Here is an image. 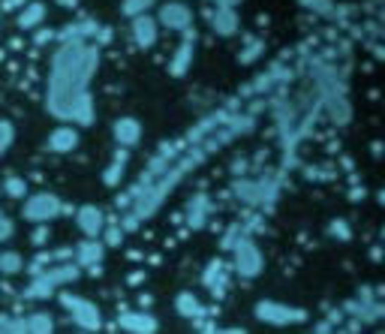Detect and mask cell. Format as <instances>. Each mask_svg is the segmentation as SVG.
Returning a JSON list of instances; mask_svg holds the SVG:
<instances>
[{
    "label": "cell",
    "instance_id": "30bf717a",
    "mask_svg": "<svg viewBox=\"0 0 385 334\" xmlns=\"http://www.w3.org/2000/svg\"><path fill=\"white\" fill-rule=\"evenodd\" d=\"M78 148V130L73 124H61L49 132V139H45V151L51 154H70Z\"/></svg>",
    "mask_w": 385,
    "mask_h": 334
},
{
    "label": "cell",
    "instance_id": "44dd1931",
    "mask_svg": "<svg viewBox=\"0 0 385 334\" xmlns=\"http://www.w3.org/2000/svg\"><path fill=\"white\" fill-rule=\"evenodd\" d=\"M99 235H103V244H106V247H121L123 229L118 226L115 220H106V226H103V232H99Z\"/></svg>",
    "mask_w": 385,
    "mask_h": 334
},
{
    "label": "cell",
    "instance_id": "603a6c76",
    "mask_svg": "<svg viewBox=\"0 0 385 334\" xmlns=\"http://www.w3.org/2000/svg\"><path fill=\"white\" fill-rule=\"evenodd\" d=\"M54 322L49 319V314H30L25 319V331H51Z\"/></svg>",
    "mask_w": 385,
    "mask_h": 334
},
{
    "label": "cell",
    "instance_id": "4316f807",
    "mask_svg": "<svg viewBox=\"0 0 385 334\" xmlns=\"http://www.w3.org/2000/svg\"><path fill=\"white\" fill-rule=\"evenodd\" d=\"M331 235H341L343 241L349 238V226H346V223L343 220H337V223H331Z\"/></svg>",
    "mask_w": 385,
    "mask_h": 334
},
{
    "label": "cell",
    "instance_id": "ac0fdd59",
    "mask_svg": "<svg viewBox=\"0 0 385 334\" xmlns=\"http://www.w3.org/2000/svg\"><path fill=\"white\" fill-rule=\"evenodd\" d=\"M25 271V256L18 250H0V274L13 277V274H21Z\"/></svg>",
    "mask_w": 385,
    "mask_h": 334
},
{
    "label": "cell",
    "instance_id": "1f68e13d",
    "mask_svg": "<svg viewBox=\"0 0 385 334\" xmlns=\"http://www.w3.org/2000/svg\"><path fill=\"white\" fill-rule=\"evenodd\" d=\"M217 4H220V6H235L238 0H217Z\"/></svg>",
    "mask_w": 385,
    "mask_h": 334
},
{
    "label": "cell",
    "instance_id": "2e32d148",
    "mask_svg": "<svg viewBox=\"0 0 385 334\" xmlns=\"http://www.w3.org/2000/svg\"><path fill=\"white\" fill-rule=\"evenodd\" d=\"M175 307H178V314L184 319H202V316H205V307L199 304V298L192 292H178Z\"/></svg>",
    "mask_w": 385,
    "mask_h": 334
},
{
    "label": "cell",
    "instance_id": "8992f818",
    "mask_svg": "<svg viewBox=\"0 0 385 334\" xmlns=\"http://www.w3.org/2000/svg\"><path fill=\"white\" fill-rule=\"evenodd\" d=\"M235 265H238V274L241 277H256L262 271V253L253 241H238L235 247Z\"/></svg>",
    "mask_w": 385,
    "mask_h": 334
},
{
    "label": "cell",
    "instance_id": "9a60e30c",
    "mask_svg": "<svg viewBox=\"0 0 385 334\" xmlns=\"http://www.w3.org/2000/svg\"><path fill=\"white\" fill-rule=\"evenodd\" d=\"M42 21H45V4H39V0H28V4L18 9L16 25H18V30H33V27H39Z\"/></svg>",
    "mask_w": 385,
    "mask_h": 334
},
{
    "label": "cell",
    "instance_id": "484cf974",
    "mask_svg": "<svg viewBox=\"0 0 385 334\" xmlns=\"http://www.w3.org/2000/svg\"><path fill=\"white\" fill-rule=\"evenodd\" d=\"M13 232H16L13 220H9L4 211H0V241H9V238H13Z\"/></svg>",
    "mask_w": 385,
    "mask_h": 334
},
{
    "label": "cell",
    "instance_id": "d6986e66",
    "mask_svg": "<svg viewBox=\"0 0 385 334\" xmlns=\"http://www.w3.org/2000/svg\"><path fill=\"white\" fill-rule=\"evenodd\" d=\"M235 27H238V21H235L232 6H217V13H214V30L229 37V33H235Z\"/></svg>",
    "mask_w": 385,
    "mask_h": 334
},
{
    "label": "cell",
    "instance_id": "e0dca14e",
    "mask_svg": "<svg viewBox=\"0 0 385 334\" xmlns=\"http://www.w3.org/2000/svg\"><path fill=\"white\" fill-rule=\"evenodd\" d=\"M123 169H127V148H121V151L115 154V160L109 163V169H106V175H103V184H106V187H118L121 178H123Z\"/></svg>",
    "mask_w": 385,
    "mask_h": 334
},
{
    "label": "cell",
    "instance_id": "3957f363",
    "mask_svg": "<svg viewBox=\"0 0 385 334\" xmlns=\"http://www.w3.org/2000/svg\"><path fill=\"white\" fill-rule=\"evenodd\" d=\"M61 214H63L61 196H54L49 190L28 196L25 205H21V217L30 220V223H51V220H58Z\"/></svg>",
    "mask_w": 385,
    "mask_h": 334
},
{
    "label": "cell",
    "instance_id": "5bb4252c",
    "mask_svg": "<svg viewBox=\"0 0 385 334\" xmlns=\"http://www.w3.org/2000/svg\"><path fill=\"white\" fill-rule=\"evenodd\" d=\"M118 326L123 331H133V334H145V331H157L160 322H157L151 314H142V310H133V314H123L118 316Z\"/></svg>",
    "mask_w": 385,
    "mask_h": 334
},
{
    "label": "cell",
    "instance_id": "4dcf8cb0",
    "mask_svg": "<svg viewBox=\"0 0 385 334\" xmlns=\"http://www.w3.org/2000/svg\"><path fill=\"white\" fill-rule=\"evenodd\" d=\"M58 6H66V9H75L78 6V0H54Z\"/></svg>",
    "mask_w": 385,
    "mask_h": 334
},
{
    "label": "cell",
    "instance_id": "4fadbf2b",
    "mask_svg": "<svg viewBox=\"0 0 385 334\" xmlns=\"http://www.w3.org/2000/svg\"><path fill=\"white\" fill-rule=\"evenodd\" d=\"M103 253H106L103 238H87L82 244H75V250H73L75 262L82 265V268H87V265H94V262H103Z\"/></svg>",
    "mask_w": 385,
    "mask_h": 334
},
{
    "label": "cell",
    "instance_id": "cb8c5ba5",
    "mask_svg": "<svg viewBox=\"0 0 385 334\" xmlns=\"http://www.w3.org/2000/svg\"><path fill=\"white\" fill-rule=\"evenodd\" d=\"M13 139H16V130H13V124L9 120H0V157L9 151V144H13Z\"/></svg>",
    "mask_w": 385,
    "mask_h": 334
},
{
    "label": "cell",
    "instance_id": "f546056e",
    "mask_svg": "<svg viewBox=\"0 0 385 334\" xmlns=\"http://www.w3.org/2000/svg\"><path fill=\"white\" fill-rule=\"evenodd\" d=\"M145 277H148V274H145V268H142V271H135V274H130V283H133V286H139V283L145 280Z\"/></svg>",
    "mask_w": 385,
    "mask_h": 334
},
{
    "label": "cell",
    "instance_id": "ffe728a7",
    "mask_svg": "<svg viewBox=\"0 0 385 334\" xmlns=\"http://www.w3.org/2000/svg\"><path fill=\"white\" fill-rule=\"evenodd\" d=\"M4 193H6L9 199H25V196H28V181H25L21 175L9 172V175L4 178Z\"/></svg>",
    "mask_w": 385,
    "mask_h": 334
},
{
    "label": "cell",
    "instance_id": "7402d4cb",
    "mask_svg": "<svg viewBox=\"0 0 385 334\" xmlns=\"http://www.w3.org/2000/svg\"><path fill=\"white\" fill-rule=\"evenodd\" d=\"M157 4V0H123L121 4V13L133 18V16H142V13H148V9Z\"/></svg>",
    "mask_w": 385,
    "mask_h": 334
},
{
    "label": "cell",
    "instance_id": "f1b7e54d",
    "mask_svg": "<svg viewBox=\"0 0 385 334\" xmlns=\"http://www.w3.org/2000/svg\"><path fill=\"white\" fill-rule=\"evenodd\" d=\"M25 4H28V0H4V4H0V9H4V13H16V9H21Z\"/></svg>",
    "mask_w": 385,
    "mask_h": 334
},
{
    "label": "cell",
    "instance_id": "ba28073f",
    "mask_svg": "<svg viewBox=\"0 0 385 334\" xmlns=\"http://www.w3.org/2000/svg\"><path fill=\"white\" fill-rule=\"evenodd\" d=\"M75 226L82 229L85 238H99V232H103V226H106L103 208H97V205H82V208H75Z\"/></svg>",
    "mask_w": 385,
    "mask_h": 334
},
{
    "label": "cell",
    "instance_id": "6da1fadb",
    "mask_svg": "<svg viewBox=\"0 0 385 334\" xmlns=\"http://www.w3.org/2000/svg\"><path fill=\"white\" fill-rule=\"evenodd\" d=\"M61 58L66 66H70L73 79H66L63 73L54 70L51 97H49L51 115H58L61 120H75V124H90L94 106H90V97H87L85 87L90 82V70H94V63H97V51L82 46L78 39H73V46H63Z\"/></svg>",
    "mask_w": 385,
    "mask_h": 334
},
{
    "label": "cell",
    "instance_id": "7c38bea8",
    "mask_svg": "<svg viewBox=\"0 0 385 334\" xmlns=\"http://www.w3.org/2000/svg\"><path fill=\"white\" fill-rule=\"evenodd\" d=\"M111 132H115V142L121 148H133V144H139V139H142V124L135 118H118Z\"/></svg>",
    "mask_w": 385,
    "mask_h": 334
},
{
    "label": "cell",
    "instance_id": "277c9868",
    "mask_svg": "<svg viewBox=\"0 0 385 334\" xmlns=\"http://www.w3.org/2000/svg\"><path fill=\"white\" fill-rule=\"evenodd\" d=\"M61 304L70 310V319L75 322L82 331H97L103 326V319H99V307L94 302H87L82 295H70V292H61Z\"/></svg>",
    "mask_w": 385,
    "mask_h": 334
},
{
    "label": "cell",
    "instance_id": "52a82bcc",
    "mask_svg": "<svg viewBox=\"0 0 385 334\" xmlns=\"http://www.w3.org/2000/svg\"><path fill=\"white\" fill-rule=\"evenodd\" d=\"M157 37H160V21L151 18L148 13L133 16V39H135V46L148 51V49L157 46Z\"/></svg>",
    "mask_w": 385,
    "mask_h": 334
},
{
    "label": "cell",
    "instance_id": "8fae6325",
    "mask_svg": "<svg viewBox=\"0 0 385 334\" xmlns=\"http://www.w3.org/2000/svg\"><path fill=\"white\" fill-rule=\"evenodd\" d=\"M181 33H184V39H181L175 58L169 61V70H172V75H184L187 73V66L192 63V49H196V33H192L190 27L181 30Z\"/></svg>",
    "mask_w": 385,
    "mask_h": 334
},
{
    "label": "cell",
    "instance_id": "7a4b0ae2",
    "mask_svg": "<svg viewBox=\"0 0 385 334\" xmlns=\"http://www.w3.org/2000/svg\"><path fill=\"white\" fill-rule=\"evenodd\" d=\"M82 277V265L70 262V265H58V268H49V271H37L33 274V283L25 289V298H49L58 286H66Z\"/></svg>",
    "mask_w": 385,
    "mask_h": 334
},
{
    "label": "cell",
    "instance_id": "d4e9b609",
    "mask_svg": "<svg viewBox=\"0 0 385 334\" xmlns=\"http://www.w3.org/2000/svg\"><path fill=\"white\" fill-rule=\"evenodd\" d=\"M51 238V226L49 223H37V232L30 235V241H33V247H45V241Z\"/></svg>",
    "mask_w": 385,
    "mask_h": 334
},
{
    "label": "cell",
    "instance_id": "83f0119b",
    "mask_svg": "<svg viewBox=\"0 0 385 334\" xmlns=\"http://www.w3.org/2000/svg\"><path fill=\"white\" fill-rule=\"evenodd\" d=\"M33 30H37V27H33ZM54 37V33L51 30H45L42 25H39V30H37V37H33V42H37V46H45V42H49Z\"/></svg>",
    "mask_w": 385,
    "mask_h": 334
},
{
    "label": "cell",
    "instance_id": "5b68a950",
    "mask_svg": "<svg viewBox=\"0 0 385 334\" xmlns=\"http://www.w3.org/2000/svg\"><path fill=\"white\" fill-rule=\"evenodd\" d=\"M256 319L268 322V326H295V322L307 319V310L289 307V304H280V302H259L256 304Z\"/></svg>",
    "mask_w": 385,
    "mask_h": 334
},
{
    "label": "cell",
    "instance_id": "9c48e42d",
    "mask_svg": "<svg viewBox=\"0 0 385 334\" xmlns=\"http://www.w3.org/2000/svg\"><path fill=\"white\" fill-rule=\"evenodd\" d=\"M160 27H169V30H187L192 25V9L187 4H163L160 6Z\"/></svg>",
    "mask_w": 385,
    "mask_h": 334
}]
</instances>
